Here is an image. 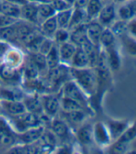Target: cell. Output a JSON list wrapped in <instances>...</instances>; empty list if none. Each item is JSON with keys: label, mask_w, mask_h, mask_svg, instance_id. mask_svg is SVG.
Instances as JSON below:
<instances>
[{"label": "cell", "mask_w": 136, "mask_h": 154, "mask_svg": "<svg viewBox=\"0 0 136 154\" xmlns=\"http://www.w3.org/2000/svg\"><path fill=\"white\" fill-rule=\"evenodd\" d=\"M20 10H21V6L12 2L6 1V0H1V13L13 19L20 20Z\"/></svg>", "instance_id": "4dcf8cb0"}, {"label": "cell", "mask_w": 136, "mask_h": 154, "mask_svg": "<svg viewBox=\"0 0 136 154\" xmlns=\"http://www.w3.org/2000/svg\"><path fill=\"white\" fill-rule=\"evenodd\" d=\"M105 125L109 132L112 142L118 139L126 129L131 125V122L128 120H115V119H107Z\"/></svg>", "instance_id": "5bb4252c"}, {"label": "cell", "mask_w": 136, "mask_h": 154, "mask_svg": "<svg viewBox=\"0 0 136 154\" xmlns=\"http://www.w3.org/2000/svg\"><path fill=\"white\" fill-rule=\"evenodd\" d=\"M104 4L102 3L100 0H88V3L84 8L86 12L87 21L96 20Z\"/></svg>", "instance_id": "836d02e7"}, {"label": "cell", "mask_w": 136, "mask_h": 154, "mask_svg": "<svg viewBox=\"0 0 136 154\" xmlns=\"http://www.w3.org/2000/svg\"><path fill=\"white\" fill-rule=\"evenodd\" d=\"M72 9H73V8L56 13V23H58L59 28L68 29L69 24H70L71 18Z\"/></svg>", "instance_id": "74e56055"}, {"label": "cell", "mask_w": 136, "mask_h": 154, "mask_svg": "<svg viewBox=\"0 0 136 154\" xmlns=\"http://www.w3.org/2000/svg\"><path fill=\"white\" fill-rule=\"evenodd\" d=\"M59 93L62 96L68 97L71 98V100L77 101L88 112L90 116L95 115V112L93 111V109L91 108V105H90L89 97L85 95V93L80 88V86H79L72 79L67 81L61 86Z\"/></svg>", "instance_id": "277c9868"}, {"label": "cell", "mask_w": 136, "mask_h": 154, "mask_svg": "<svg viewBox=\"0 0 136 154\" xmlns=\"http://www.w3.org/2000/svg\"><path fill=\"white\" fill-rule=\"evenodd\" d=\"M45 60L47 62L48 69L54 68L56 66L60 64V59H59V46L56 43H54L51 49L45 55Z\"/></svg>", "instance_id": "8d00e7d4"}, {"label": "cell", "mask_w": 136, "mask_h": 154, "mask_svg": "<svg viewBox=\"0 0 136 154\" xmlns=\"http://www.w3.org/2000/svg\"><path fill=\"white\" fill-rule=\"evenodd\" d=\"M136 138V121L131 124L126 131L107 147L108 153L121 154L127 153L130 143Z\"/></svg>", "instance_id": "8992f818"}, {"label": "cell", "mask_w": 136, "mask_h": 154, "mask_svg": "<svg viewBox=\"0 0 136 154\" xmlns=\"http://www.w3.org/2000/svg\"><path fill=\"white\" fill-rule=\"evenodd\" d=\"M25 59L26 54L23 50L19 47L11 46L4 54L1 62L8 67L20 69L25 61Z\"/></svg>", "instance_id": "30bf717a"}, {"label": "cell", "mask_w": 136, "mask_h": 154, "mask_svg": "<svg viewBox=\"0 0 136 154\" xmlns=\"http://www.w3.org/2000/svg\"><path fill=\"white\" fill-rule=\"evenodd\" d=\"M56 11V12H59V11H63V10H66V9H69V8H73L71 5H70L68 2H66L65 0H56V1H53L52 2Z\"/></svg>", "instance_id": "7bdbcfd3"}, {"label": "cell", "mask_w": 136, "mask_h": 154, "mask_svg": "<svg viewBox=\"0 0 136 154\" xmlns=\"http://www.w3.org/2000/svg\"><path fill=\"white\" fill-rule=\"evenodd\" d=\"M127 25H128V21L119 20H115L114 23L111 24L109 29L112 31L113 34L116 35V37L119 38L120 35L124 34V32H128Z\"/></svg>", "instance_id": "f35d334b"}, {"label": "cell", "mask_w": 136, "mask_h": 154, "mask_svg": "<svg viewBox=\"0 0 136 154\" xmlns=\"http://www.w3.org/2000/svg\"><path fill=\"white\" fill-rule=\"evenodd\" d=\"M59 116L65 121L75 134V131L85 122L88 116L90 115L85 111H83V109H78V111H72V112L60 111Z\"/></svg>", "instance_id": "7c38bea8"}, {"label": "cell", "mask_w": 136, "mask_h": 154, "mask_svg": "<svg viewBox=\"0 0 136 154\" xmlns=\"http://www.w3.org/2000/svg\"><path fill=\"white\" fill-rule=\"evenodd\" d=\"M123 48L130 54L131 56L136 57V38L132 37L128 32H124L122 35L119 37Z\"/></svg>", "instance_id": "e575fe53"}, {"label": "cell", "mask_w": 136, "mask_h": 154, "mask_svg": "<svg viewBox=\"0 0 136 154\" xmlns=\"http://www.w3.org/2000/svg\"><path fill=\"white\" fill-rule=\"evenodd\" d=\"M56 13V9L52 4V2L48 1H44L38 3V20H39V24L52 16H55Z\"/></svg>", "instance_id": "d6a6232c"}, {"label": "cell", "mask_w": 136, "mask_h": 154, "mask_svg": "<svg viewBox=\"0 0 136 154\" xmlns=\"http://www.w3.org/2000/svg\"><path fill=\"white\" fill-rule=\"evenodd\" d=\"M0 106H1L3 114L8 117L17 116L26 112L25 106L22 100H0Z\"/></svg>", "instance_id": "9a60e30c"}, {"label": "cell", "mask_w": 136, "mask_h": 154, "mask_svg": "<svg viewBox=\"0 0 136 154\" xmlns=\"http://www.w3.org/2000/svg\"><path fill=\"white\" fill-rule=\"evenodd\" d=\"M59 46V59H60V63L71 66V62L72 60V57L76 50V46L70 41L65 42L63 44H60Z\"/></svg>", "instance_id": "7402d4cb"}, {"label": "cell", "mask_w": 136, "mask_h": 154, "mask_svg": "<svg viewBox=\"0 0 136 154\" xmlns=\"http://www.w3.org/2000/svg\"><path fill=\"white\" fill-rule=\"evenodd\" d=\"M70 30L65 29V28H58L56 32L53 35V41L56 44V45H60L65 42L70 41Z\"/></svg>", "instance_id": "ab89813d"}, {"label": "cell", "mask_w": 136, "mask_h": 154, "mask_svg": "<svg viewBox=\"0 0 136 154\" xmlns=\"http://www.w3.org/2000/svg\"><path fill=\"white\" fill-rule=\"evenodd\" d=\"M45 129V126L40 125L36 127L30 128L22 133L17 134V141L18 143H22V144H32V143L37 142Z\"/></svg>", "instance_id": "ac0fdd59"}, {"label": "cell", "mask_w": 136, "mask_h": 154, "mask_svg": "<svg viewBox=\"0 0 136 154\" xmlns=\"http://www.w3.org/2000/svg\"><path fill=\"white\" fill-rule=\"evenodd\" d=\"M6 1H8V2H12V3H15V4H18L20 6H23L29 2H32V1H36V2H44V1H47V0H6Z\"/></svg>", "instance_id": "7dc6e473"}, {"label": "cell", "mask_w": 136, "mask_h": 154, "mask_svg": "<svg viewBox=\"0 0 136 154\" xmlns=\"http://www.w3.org/2000/svg\"><path fill=\"white\" fill-rule=\"evenodd\" d=\"M87 3H88V0H76L74 7L81 8H85Z\"/></svg>", "instance_id": "c3c4849f"}, {"label": "cell", "mask_w": 136, "mask_h": 154, "mask_svg": "<svg viewBox=\"0 0 136 154\" xmlns=\"http://www.w3.org/2000/svg\"><path fill=\"white\" fill-rule=\"evenodd\" d=\"M58 28L59 26H58V23H56V15L44 20L39 24L40 32L43 34V35L48 38H53V35L56 32V31L58 30Z\"/></svg>", "instance_id": "f1b7e54d"}, {"label": "cell", "mask_w": 136, "mask_h": 154, "mask_svg": "<svg viewBox=\"0 0 136 154\" xmlns=\"http://www.w3.org/2000/svg\"><path fill=\"white\" fill-rule=\"evenodd\" d=\"M13 132L15 131L13 130L12 126H11V124L9 122L8 118L6 115L1 114L0 115V135L13 133Z\"/></svg>", "instance_id": "60d3db41"}, {"label": "cell", "mask_w": 136, "mask_h": 154, "mask_svg": "<svg viewBox=\"0 0 136 154\" xmlns=\"http://www.w3.org/2000/svg\"><path fill=\"white\" fill-rule=\"evenodd\" d=\"M110 2H114V3H116V0H109Z\"/></svg>", "instance_id": "9f6ffc18"}, {"label": "cell", "mask_w": 136, "mask_h": 154, "mask_svg": "<svg viewBox=\"0 0 136 154\" xmlns=\"http://www.w3.org/2000/svg\"><path fill=\"white\" fill-rule=\"evenodd\" d=\"M106 54V58L107 60V64L111 72H117L120 69L121 66V58L119 50L117 46H114L112 48H109L106 50H104Z\"/></svg>", "instance_id": "cb8c5ba5"}, {"label": "cell", "mask_w": 136, "mask_h": 154, "mask_svg": "<svg viewBox=\"0 0 136 154\" xmlns=\"http://www.w3.org/2000/svg\"><path fill=\"white\" fill-rule=\"evenodd\" d=\"M117 15L119 16V20L129 21L130 20L136 17V3L130 2V0L127 2L122 3V5L118 8Z\"/></svg>", "instance_id": "4316f807"}, {"label": "cell", "mask_w": 136, "mask_h": 154, "mask_svg": "<svg viewBox=\"0 0 136 154\" xmlns=\"http://www.w3.org/2000/svg\"><path fill=\"white\" fill-rule=\"evenodd\" d=\"M3 114V112H2V109H1V106H0V115Z\"/></svg>", "instance_id": "f5cc1de1"}, {"label": "cell", "mask_w": 136, "mask_h": 154, "mask_svg": "<svg viewBox=\"0 0 136 154\" xmlns=\"http://www.w3.org/2000/svg\"><path fill=\"white\" fill-rule=\"evenodd\" d=\"M99 46L103 50L117 46V37L109 28L107 27L104 28L103 32H101L100 39H99Z\"/></svg>", "instance_id": "f546056e"}, {"label": "cell", "mask_w": 136, "mask_h": 154, "mask_svg": "<svg viewBox=\"0 0 136 154\" xmlns=\"http://www.w3.org/2000/svg\"><path fill=\"white\" fill-rule=\"evenodd\" d=\"M71 79L80 86V88L89 97L95 94L96 86V77L95 68L86 67L82 69H76L71 67Z\"/></svg>", "instance_id": "7a4b0ae2"}, {"label": "cell", "mask_w": 136, "mask_h": 154, "mask_svg": "<svg viewBox=\"0 0 136 154\" xmlns=\"http://www.w3.org/2000/svg\"><path fill=\"white\" fill-rule=\"evenodd\" d=\"M0 40L10 44L11 46L21 48L20 44L19 42V39H18L15 23L3 27V28H0Z\"/></svg>", "instance_id": "d4e9b609"}, {"label": "cell", "mask_w": 136, "mask_h": 154, "mask_svg": "<svg viewBox=\"0 0 136 154\" xmlns=\"http://www.w3.org/2000/svg\"><path fill=\"white\" fill-rule=\"evenodd\" d=\"M26 112L35 113L38 115H42L44 113L42 102L40 100V95L36 93H25L23 98H22Z\"/></svg>", "instance_id": "d6986e66"}, {"label": "cell", "mask_w": 136, "mask_h": 154, "mask_svg": "<svg viewBox=\"0 0 136 154\" xmlns=\"http://www.w3.org/2000/svg\"><path fill=\"white\" fill-rule=\"evenodd\" d=\"M96 86L95 94L90 97V105L93 111L99 112L102 111V101L105 95L109 91L112 85V72L107 64L106 54L101 48L98 61L95 67Z\"/></svg>", "instance_id": "6da1fadb"}, {"label": "cell", "mask_w": 136, "mask_h": 154, "mask_svg": "<svg viewBox=\"0 0 136 154\" xmlns=\"http://www.w3.org/2000/svg\"><path fill=\"white\" fill-rule=\"evenodd\" d=\"M17 35L19 42L21 47H23L25 44L39 32V26L30 23L23 20H18L15 23Z\"/></svg>", "instance_id": "8fae6325"}, {"label": "cell", "mask_w": 136, "mask_h": 154, "mask_svg": "<svg viewBox=\"0 0 136 154\" xmlns=\"http://www.w3.org/2000/svg\"><path fill=\"white\" fill-rule=\"evenodd\" d=\"M75 139L83 150H88L93 146H96L93 137V125L85 121L75 131Z\"/></svg>", "instance_id": "9c48e42d"}, {"label": "cell", "mask_w": 136, "mask_h": 154, "mask_svg": "<svg viewBox=\"0 0 136 154\" xmlns=\"http://www.w3.org/2000/svg\"><path fill=\"white\" fill-rule=\"evenodd\" d=\"M104 26L102 25L97 20H93L86 23V32L88 39L95 44V46H99V39L101 32L104 30Z\"/></svg>", "instance_id": "44dd1931"}, {"label": "cell", "mask_w": 136, "mask_h": 154, "mask_svg": "<svg viewBox=\"0 0 136 154\" xmlns=\"http://www.w3.org/2000/svg\"><path fill=\"white\" fill-rule=\"evenodd\" d=\"M100 1H101L102 3H103L104 5H105V4H107V3H109V2H110L109 0H100Z\"/></svg>", "instance_id": "816d5d0a"}, {"label": "cell", "mask_w": 136, "mask_h": 154, "mask_svg": "<svg viewBox=\"0 0 136 154\" xmlns=\"http://www.w3.org/2000/svg\"><path fill=\"white\" fill-rule=\"evenodd\" d=\"M54 41H53V39L52 38H48V37H44V40L42 41V43H41V45H40V47H39V50H38V52L39 53H41V54H43V55H47V52L51 49V48L53 47V45H54Z\"/></svg>", "instance_id": "b9f144b4"}, {"label": "cell", "mask_w": 136, "mask_h": 154, "mask_svg": "<svg viewBox=\"0 0 136 154\" xmlns=\"http://www.w3.org/2000/svg\"><path fill=\"white\" fill-rule=\"evenodd\" d=\"M117 18V9L114 2H109L103 6L96 20L105 28H109Z\"/></svg>", "instance_id": "2e32d148"}, {"label": "cell", "mask_w": 136, "mask_h": 154, "mask_svg": "<svg viewBox=\"0 0 136 154\" xmlns=\"http://www.w3.org/2000/svg\"><path fill=\"white\" fill-rule=\"evenodd\" d=\"M0 12H1V0H0Z\"/></svg>", "instance_id": "11a10c76"}, {"label": "cell", "mask_w": 136, "mask_h": 154, "mask_svg": "<svg viewBox=\"0 0 136 154\" xmlns=\"http://www.w3.org/2000/svg\"><path fill=\"white\" fill-rule=\"evenodd\" d=\"M0 84L6 86H21V68H11L1 62L0 63Z\"/></svg>", "instance_id": "ba28073f"}, {"label": "cell", "mask_w": 136, "mask_h": 154, "mask_svg": "<svg viewBox=\"0 0 136 154\" xmlns=\"http://www.w3.org/2000/svg\"><path fill=\"white\" fill-rule=\"evenodd\" d=\"M38 3L36 1L29 2L23 6H21L20 10V19L30 23L39 26L38 20Z\"/></svg>", "instance_id": "e0dca14e"}, {"label": "cell", "mask_w": 136, "mask_h": 154, "mask_svg": "<svg viewBox=\"0 0 136 154\" xmlns=\"http://www.w3.org/2000/svg\"><path fill=\"white\" fill-rule=\"evenodd\" d=\"M47 1H48V2H53V1H56V0H47Z\"/></svg>", "instance_id": "db71d44e"}, {"label": "cell", "mask_w": 136, "mask_h": 154, "mask_svg": "<svg viewBox=\"0 0 136 154\" xmlns=\"http://www.w3.org/2000/svg\"><path fill=\"white\" fill-rule=\"evenodd\" d=\"M11 47L10 44L5 42V41H2V40H0V60H2L3 56H4V54L7 52V50Z\"/></svg>", "instance_id": "bcb514c9"}, {"label": "cell", "mask_w": 136, "mask_h": 154, "mask_svg": "<svg viewBox=\"0 0 136 154\" xmlns=\"http://www.w3.org/2000/svg\"><path fill=\"white\" fill-rule=\"evenodd\" d=\"M43 112L50 118L59 116L60 112V93H44L40 94Z\"/></svg>", "instance_id": "52a82bcc"}, {"label": "cell", "mask_w": 136, "mask_h": 154, "mask_svg": "<svg viewBox=\"0 0 136 154\" xmlns=\"http://www.w3.org/2000/svg\"><path fill=\"white\" fill-rule=\"evenodd\" d=\"M26 58L36 67L41 78H45L49 69L44 55L39 52H27Z\"/></svg>", "instance_id": "ffe728a7"}, {"label": "cell", "mask_w": 136, "mask_h": 154, "mask_svg": "<svg viewBox=\"0 0 136 154\" xmlns=\"http://www.w3.org/2000/svg\"><path fill=\"white\" fill-rule=\"evenodd\" d=\"M93 137L95 145L100 149L107 148L112 143V139L105 123L96 122L93 125Z\"/></svg>", "instance_id": "4fadbf2b"}, {"label": "cell", "mask_w": 136, "mask_h": 154, "mask_svg": "<svg viewBox=\"0 0 136 154\" xmlns=\"http://www.w3.org/2000/svg\"><path fill=\"white\" fill-rule=\"evenodd\" d=\"M66 2H68L70 5H71L72 7H74V4H75V1L76 0H65Z\"/></svg>", "instance_id": "681fc988"}, {"label": "cell", "mask_w": 136, "mask_h": 154, "mask_svg": "<svg viewBox=\"0 0 136 154\" xmlns=\"http://www.w3.org/2000/svg\"><path fill=\"white\" fill-rule=\"evenodd\" d=\"M70 42H71L76 47H82L88 40L86 32V23L80 24L73 29L70 30Z\"/></svg>", "instance_id": "603a6c76"}, {"label": "cell", "mask_w": 136, "mask_h": 154, "mask_svg": "<svg viewBox=\"0 0 136 154\" xmlns=\"http://www.w3.org/2000/svg\"><path fill=\"white\" fill-rule=\"evenodd\" d=\"M129 0H116V3H124V2H127Z\"/></svg>", "instance_id": "f907efd6"}, {"label": "cell", "mask_w": 136, "mask_h": 154, "mask_svg": "<svg viewBox=\"0 0 136 154\" xmlns=\"http://www.w3.org/2000/svg\"><path fill=\"white\" fill-rule=\"evenodd\" d=\"M81 48L84 50V52L86 53L87 57H88L89 67L95 68L97 61H98L101 48L98 47V46H95V44H93L89 39L83 44Z\"/></svg>", "instance_id": "484cf974"}, {"label": "cell", "mask_w": 136, "mask_h": 154, "mask_svg": "<svg viewBox=\"0 0 136 154\" xmlns=\"http://www.w3.org/2000/svg\"><path fill=\"white\" fill-rule=\"evenodd\" d=\"M78 109H83V111H85L77 101L71 100V98L68 97L62 96L60 94V111L61 112H72V111H78Z\"/></svg>", "instance_id": "d590c367"}, {"label": "cell", "mask_w": 136, "mask_h": 154, "mask_svg": "<svg viewBox=\"0 0 136 154\" xmlns=\"http://www.w3.org/2000/svg\"><path fill=\"white\" fill-rule=\"evenodd\" d=\"M71 79V67L61 63L54 68L49 69L44 78L49 87V91L53 93L59 92L61 86Z\"/></svg>", "instance_id": "3957f363"}, {"label": "cell", "mask_w": 136, "mask_h": 154, "mask_svg": "<svg viewBox=\"0 0 136 154\" xmlns=\"http://www.w3.org/2000/svg\"><path fill=\"white\" fill-rule=\"evenodd\" d=\"M17 20H18L13 19L11 17H8V16L0 12V28H3V27L8 26V25H11V24H14Z\"/></svg>", "instance_id": "ee69618b"}, {"label": "cell", "mask_w": 136, "mask_h": 154, "mask_svg": "<svg viewBox=\"0 0 136 154\" xmlns=\"http://www.w3.org/2000/svg\"><path fill=\"white\" fill-rule=\"evenodd\" d=\"M87 23V17H86V12L84 8L73 7L72 13H71V18L70 20V24L68 29L71 30L74 27Z\"/></svg>", "instance_id": "1f68e13d"}, {"label": "cell", "mask_w": 136, "mask_h": 154, "mask_svg": "<svg viewBox=\"0 0 136 154\" xmlns=\"http://www.w3.org/2000/svg\"><path fill=\"white\" fill-rule=\"evenodd\" d=\"M48 128L56 137L59 144H71L72 143L75 137L74 132L59 116L54 117L50 120Z\"/></svg>", "instance_id": "5b68a950"}, {"label": "cell", "mask_w": 136, "mask_h": 154, "mask_svg": "<svg viewBox=\"0 0 136 154\" xmlns=\"http://www.w3.org/2000/svg\"><path fill=\"white\" fill-rule=\"evenodd\" d=\"M71 68H76V69H82V68H86L89 67V60L86 53L81 47H77L75 53L72 57L71 66Z\"/></svg>", "instance_id": "83f0119b"}, {"label": "cell", "mask_w": 136, "mask_h": 154, "mask_svg": "<svg viewBox=\"0 0 136 154\" xmlns=\"http://www.w3.org/2000/svg\"><path fill=\"white\" fill-rule=\"evenodd\" d=\"M127 29H128V32H129V34L132 37L136 38V17L133 18V19H131V20H130L128 21Z\"/></svg>", "instance_id": "f6af8a7d"}]
</instances>
